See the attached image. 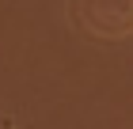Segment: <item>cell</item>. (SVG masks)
Instances as JSON below:
<instances>
[]
</instances>
